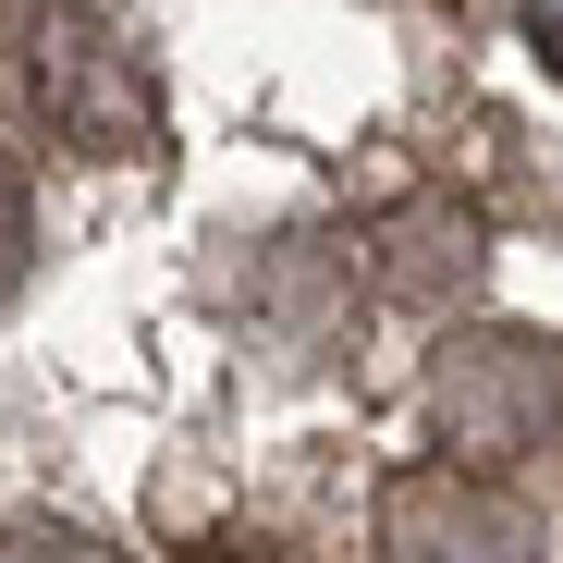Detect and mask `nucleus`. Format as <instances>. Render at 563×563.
I'll return each instance as SVG.
<instances>
[{"label":"nucleus","mask_w":563,"mask_h":563,"mask_svg":"<svg viewBox=\"0 0 563 563\" xmlns=\"http://www.w3.org/2000/svg\"><path fill=\"white\" fill-rule=\"evenodd\" d=\"M441 417L465 429V453H527L539 417H563V355H539L527 331H490L441 367Z\"/></svg>","instance_id":"1"}]
</instances>
